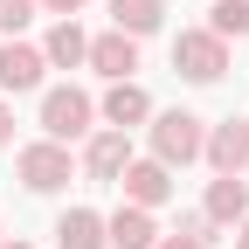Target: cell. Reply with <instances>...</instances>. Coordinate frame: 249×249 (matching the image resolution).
I'll use <instances>...</instances> for the list:
<instances>
[{
    "label": "cell",
    "mask_w": 249,
    "mask_h": 249,
    "mask_svg": "<svg viewBox=\"0 0 249 249\" xmlns=\"http://www.w3.org/2000/svg\"><path fill=\"white\" fill-rule=\"evenodd\" d=\"M14 173H21V187H28V194H62L76 166H70V145H55V139H35V145H21Z\"/></svg>",
    "instance_id": "cell-4"
},
{
    "label": "cell",
    "mask_w": 249,
    "mask_h": 249,
    "mask_svg": "<svg viewBox=\"0 0 249 249\" xmlns=\"http://www.w3.org/2000/svg\"><path fill=\"white\" fill-rule=\"evenodd\" d=\"M173 70L187 83H222L229 76V42L214 35V28H180L173 35Z\"/></svg>",
    "instance_id": "cell-3"
},
{
    "label": "cell",
    "mask_w": 249,
    "mask_h": 249,
    "mask_svg": "<svg viewBox=\"0 0 249 249\" xmlns=\"http://www.w3.org/2000/svg\"><path fill=\"white\" fill-rule=\"evenodd\" d=\"M201 214H208V229H235V222H249V180H242V173H214Z\"/></svg>",
    "instance_id": "cell-7"
},
{
    "label": "cell",
    "mask_w": 249,
    "mask_h": 249,
    "mask_svg": "<svg viewBox=\"0 0 249 249\" xmlns=\"http://www.w3.org/2000/svg\"><path fill=\"white\" fill-rule=\"evenodd\" d=\"M0 249H35V242H0Z\"/></svg>",
    "instance_id": "cell-22"
},
{
    "label": "cell",
    "mask_w": 249,
    "mask_h": 249,
    "mask_svg": "<svg viewBox=\"0 0 249 249\" xmlns=\"http://www.w3.org/2000/svg\"><path fill=\"white\" fill-rule=\"evenodd\" d=\"M35 21V0H0V35H21Z\"/></svg>",
    "instance_id": "cell-17"
},
{
    "label": "cell",
    "mask_w": 249,
    "mask_h": 249,
    "mask_svg": "<svg viewBox=\"0 0 249 249\" xmlns=\"http://www.w3.org/2000/svg\"><path fill=\"white\" fill-rule=\"evenodd\" d=\"M124 166H132V132L104 124V132H90V139H83V173L97 180V187H118Z\"/></svg>",
    "instance_id": "cell-5"
},
{
    "label": "cell",
    "mask_w": 249,
    "mask_h": 249,
    "mask_svg": "<svg viewBox=\"0 0 249 249\" xmlns=\"http://www.w3.org/2000/svg\"><path fill=\"white\" fill-rule=\"evenodd\" d=\"M42 55H49V70H76V62H90V35L76 28V14L49 28V42H42Z\"/></svg>",
    "instance_id": "cell-14"
},
{
    "label": "cell",
    "mask_w": 249,
    "mask_h": 249,
    "mask_svg": "<svg viewBox=\"0 0 249 249\" xmlns=\"http://www.w3.org/2000/svg\"><path fill=\"white\" fill-rule=\"evenodd\" d=\"M35 7H49L55 21H70V14H83V0H35Z\"/></svg>",
    "instance_id": "cell-19"
},
{
    "label": "cell",
    "mask_w": 249,
    "mask_h": 249,
    "mask_svg": "<svg viewBox=\"0 0 249 249\" xmlns=\"http://www.w3.org/2000/svg\"><path fill=\"white\" fill-rule=\"evenodd\" d=\"M0 145H14V104L0 97Z\"/></svg>",
    "instance_id": "cell-20"
},
{
    "label": "cell",
    "mask_w": 249,
    "mask_h": 249,
    "mask_svg": "<svg viewBox=\"0 0 249 249\" xmlns=\"http://www.w3.org/2000/svg\"><path fill=\"white\" fill-rule=\"evenodd\" d=\"M208 28L222 42H242L249 35V0H214V7H208Z\"/></svg>",
    "instance_id": "cell-16"
},
{
    "label": "cell",
    "mask_w": 249,
    "mask_h": 249,
    "mask_svg": "<svg viewBox=\"0 0 249 249\" xmlns=\"http://www.w3.org/2000/svg\"><path fill=\"white\" fill-rule=\"evenodd\" d=\"M42 70H49V55L35 42H7V49H0V90H7V97L42 90Z\"/></svg>",
    "instance_id": "cell-9"
},
{
    "label": "cell",
    "mask_w": 249,
    "mask_h": 249,
    "mask_svg": "<svg viewBox=\"0 0 249 249\" xmlns=\"http://www.w3.org/2000/svg\"><path fill=\"white\" fill-rule=\"evenodd\" d=\"M97 118H104V124H118V132L145 124V118H152V97H145V83H132V76H124V83H111V90H104V104H97Z\"/></svg>",
    "instance_id": "cell-11"
},
{
    "label": "cell",
    "mask_w": 249,
    "mask_h": 249,
    "mask_svg": "<svg viewBox=\"0 0 249 249\" xmlns=\"http://www.w3.org/2000/svg\"><path fill=\"white\" fill-rule=\"evenodd\" d=\"M42 132H49L55 145L90 139V132H97V97H90V90H76V83H55V90H42Z\"/></svg>",
    "instance_id": "cell-2"
},
{
    "label": "cell",
    "mask_w": 249,
    "mask_h": 249,
    "mask_svg": "<svg viewBox=\"0 0 249 249\" xmlns=\"http://www.w3.org/2000/svg\"><path fill=\"white\" fill-rule=\"evenodd\" d=\"M166 21V0H111V28H118V35H152V28H160Z\"/></svg>",
    "instance_id": "cell-15"
},
{
    "label": "cell",
    "mask_w": 249,
    "mask_h": 249,
    "mask_svg": "<svg viewBox=\"0 0 249 249\" xmlns=\"http://www.w3.org/2000/svg\"><path fill=\"white\" fill-rule=\"evenodd\" d=\"M55 249H111L104 214H97V208H62V214H55Z\"/></svg>",
    "instance_id": "cell-12"
},
{
    "label": "cell",
    "mask_w": 249,
    "mask_h": 249,
    "mask_svg": "<svg viewBox=\"0 0 249 249\" xmlns=\"http://www.w3.org/2000/svg\"><path fill=\"white\" fill-rule=\"evenodd\" d=\"M104 235H111V249H152V242H160V222H152V208L124 201L118 214H104Z\"/></svg>",
    "instance_id": "cell-13"
},
{
    "label": "cell",
    "mask_w": 249,
    "mask_h": 249,
    "mask_svg": "<svg viewBox=\"0 0 249 249\" xmlns=\"http://www.w3.org/2000/svg\"><path fill=\"white\" fill-rule=\"evenodd\" d=\"M235 249H249V222H235Z\"/></svg>",
    "instance_id": "cell-21"
},
{
    "label": "cell",
    "mask_w": 249,
    "mask_h": 249,
    "mask_svg": "<svg viewBox=\"0 0 249 249\" xmlns=\"http://www.w3.org/2000/svg\"><path fill=\"white\" fill-rule=\"evenodd\" d=\"M118 187H124V201H132V208H166V201H173V166H160V160H132Z\"/></svg>",
    "instance_id": "cell-8"
},
{
    "label": "cell",
    "mask_w": 249,
    "mask_h": 249,
    "mask_svg": "<svg viewBox=\"0 0 249 249\" xmlns=\"http://www.w3.org/2000/svg\"><path fill=\"white\" fill-rule=\"evenodd\" d=\"M90 70H97L104 83H124L139 70V42L118 35V28H104V35H90Z\"/></svg>",
    "instance_id": "cell-10"
},
{
    "label": "cell",
    "mask_w": 249,
    "mask_h": 249,
    "mask_svg": "<svg viewBox=\"0 0 249 249\" xmlns=\"http://www.w3.org/2000/svg\"><path fill=\"white\" fill-rule=\"evenodd\" d=\"M152 249H208V235H187V229H180V235H160Z\"/></svg>",
    "instance_id": "cell-18"
},
{
    "label": "cell",
    "mask_w": 249,
    "mask_h": 249,
    "mask_svg": "<svg viewBox=\"0 0 249 249\" xmlns=\"http://www.w3.org/2000/svg\"><path fill=\"white\" fill-rule=\"evenodd\" d=\"M201 145H208V118L194 111H152V160L160 166H194L201 160Z\"/></svg>",
    "instance_id": "cell-1"
},
{
    "label": "cell",
    "mask_w": 249,
    "mask_h": 249,
    "mask_svg": "<svg viewBox=\"0 0 249 249\" xmlns=\"http://www.w3.org/2000/svg\"><path fill=\"white\" fill-rule=\"evenodd\" d=\"M201 160H208L214 173H249V118H222V124H208Z\"/></svg>",
    "instance_id": "cell-6"
}]
</instances>
